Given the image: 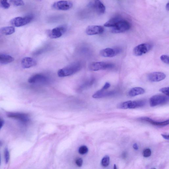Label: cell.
I'll use <instances>...</instances> for the list:
<instances>
[{
	"label": "cell",
	"mask_w": 169,
	"mask_h": 169,
	"mask_svg": "<svg viewBox=\"0 0 169 169\" xmlns=\"http://www.w3.org/2000/svg\"><path fill=\"white\" fill-rule=\"evenodd\" d=\"M169 89L168 87H165V88L160 89L159 91L165 94L166 96H169Z\"/></svg>",
	"instance_id": "cell-30"
},
{
	"label": "cell",
	"mask_w": 169,
	"mask_h": 169,
	"mask_svg": "<svg viewBox=\"0 0 169 169\" xmlns=\"http://www.w3.org/2000/svg\"><path fill=\"white\" fill-rule=\"evenodd\" d=\"M115 94L114 91H107L102 89L98 91L92 95V97L95 99L102 98L113 96Z\"/></svg>",
	"instance_id": "cell-16"
},
{
	"label": "cell",
	"mask_w": 169,
	"mask_h": 169,
	"mask_svg": "<svg viewBox=\"0 0 169 169\" xmlns=\"http://www.w3.org/2000/svg\"><path fill=\"white\" fill-rule=\"evenodd\" d=\"M121 19V18L119 17L113 18L105 23L104 26L106 27L112 28Z\"/></svg>",
	"instance_id": "cell-22"
},
{
	"label": "cell",
	"mask_w": 169,
	"mask_h": 169,
	"mask_svg": "<svg viewBox=\"0 0 169 169\" xmlns=\"http://www.w3.org/2000/svg\"><path fill=\"white\" fill-rule=\"evenodd\" d=\"M161 136L165 139L169 140V136L168 135H166L165 134H161Z\"/></svg>",
	"instance_id": "cell-34"
},
{
	"label": "cell",
	"mask_w": 169,
	"mask_h": 169,
	"mask_svg": "<svg viewBox=\"0 0 169 169\" xmlns=\"http://www.w3.org/2000/svg\"><path fill=\"white\" fill-rule=\"evenodd\" d=\"M151 151L150 149H145L143 152V155L144 157H149L151 155Z\"/></svg>",
	"instance_id": "cell-28"
},
{
	"label": "cell",
	"mask_w": 169,
	"mask_h": 169,
	"mask_svg": "<svg viewBox=\"0 0 169 169\" xmlns=\"http://www.w3.org/2000/svg\"><path fill=\"white\" fill-rule=\"evenodd\" d=\"M152 48V45L148 43L139 44L134 48L133 54L136 56H141L149 51Z\"/></svg>",
	"instance_id": "cell-8"
},
{
	"label": "cell",
	"mask_w": 169,
	"mask_h": 169,
	"mask_svg": "<svg viewBox=\"0 0 169 169\" xmlns=\"http://www.w3.org/2000/svg\"><path fill=\"white\" fill-rule=\"evenodd\" d=\"M141 121H147V122L152 124L153 125L156 126H163L168 125L169 124V120L162 121H156L149 117H143L140 118Z\"/></svg>",
	"instance_id": "cell-18"
},
{
	"label": "cell",
	"mask_w": 169,
	"mask_h": 169,
	"mask_svg": "<svg viewBox=\"0 0 169 169\" xmlns=\"http://www.w3.org/2000/svg\"><path fill=\"white\" fill-rule=\"evenodd\" d=\"M122 156L124 158H125L126 157V153L124 152Z\"/></svg>",
	"instance_id": "cell-37"
},
{
	"label": "cell",
	"mask_w": 169,
	"mask_h": 169,
	"mask_svg": "<svg viewBox=\"0 0 169 169\" xmlns=\"http://www.w3.org/2000/svg\"><path fill=\"white\" fill-rule=\"evenodd\" d=\"M67 31V26H60L55 28L48 32L49 38L52 39H56L61 37Z\"/></svg>",
	"instance_id": "cell-7"
},
{
	"label": "cell",
	"mask_w": 169,
	"mask_h": 169,
	"mask_svg": "<svg viewBox=\"0 0 169 169\" xmlns=\"http://www.w3.org/2000/svg\"><path fill=\"white\" fill-rule=\"evenodd\" d=\"M104 28L99 26H89L86 29V33L87 35L92 36L101 34L104 33Z\"/></svg>",
	"instance_id": "cell-14"
},
{
	"label": "cell",
	"mask_w": 169,
	"mask_h": 169,
	"mask_svg": "<svg viewBox=\"0 0 169 169\" xmlns=\"http://www.w3.org/2000/svg\"><path fill=\"white\" fill-rule=\"evenodd\" d=\"M4 121L3 119L0 118V129L2 128L4 126Z\"/></svg>",
	"instance_id": "cell-33"
},
{
	"label": "cell",
	"mask_w": 169,
	"mask_h": 169,
	"mask_svg": "<svg viewBox=\"0 0 169 169\" xmlns=\"http://www.w3.org/2000/svg\"><path fill=\"white\" fill-rule=\"evenodd\" d=\"M14 60V58L10 55L0 54V64L7 65L12 62Z\"/></svg>",
	"instance_id": "cell-19"
},
{
	"label": "cell",
	"mask_w": 169,
	"mask_h": 169,
	"mask_svg": "<svg viewBox=\"0 0 169 169\" xmlns=\"http://www.w3.org/2000/svg\"><path fill=\"white\" fill-rule=\"evenodd\" d=\"M78 151L79 154L81 155H85L88 152V149L86 146H81L79 148Z\"/></svg>",
	"instance_id": "cell-26"
},
{
	"label": "cell",
	"mask_w": 169,
	"mask_h": 169,
	"mask_svg": "<svg viewBox=\"0 0 169 169\" xmlns=\"http://www.w3.org/2000/svg\"><path fill=\"white\" fill-rule=\"evenodd\" d=\"M4 157L5 163L7 164L9 163L10 158V153L8 148H6L4 151Z\"/></svg>",
	"instance_id": "cell-25"
},
{
	"label": "cell",
	"mask_w": 169,
	"mask_h": 169,
	"mask_svg": "<svg viewBox=\"0 0 169 169\" xmlns=\"http://www.w3.org/2000/svg\"><path fill=\"white\" fill-rule=\"evenodd\" d=\"M82 67V65L80 62H74L59 70L58 75L61 77L72 75L80 71Z\"/></svg>",
	"instance_id": "cell-1"
},
{
	"label": "cell",
	"mask_w": 169,
	"mask_h": 169,
	"mask_svg": "<svg viewBox=\"0 0 169 169\" xmlns=\"http://www.w3.org/2000/svg\"><path fill=\"white\" fill-rule=\"evenodd\" d=\"M7 116L9 118L19 120L24 124H27L30 121V116L27 114L20 112H9Z\"/></svg>",
	"instance_id": "cell-9"
},
{
	"label": "cell",
	"mask_w": 169,
	"mask_h": 169,
	"mask_svg": "<svg viewBox=\"0 0 169 169\" xmlns=\"http://www.w3.org/2000/svg\"><path fill=\"white\" fill-rule=\"evenodd\" d=\"M121 51L120 49L118 48H107L101 50L100 54L104 57H113L119 54Z\"/></svg>",
	"instance_id": "cell-12"
},
{
	"label": "cell",
	"mask_w": 169,
	"mask_h": 169,
	"mask_svg": "<svg viewBox=\"0 0 169 169\" xmlns=\"http://www.w3.org/2000/svg\"><path fill=\"white\" fill-rule=\"evenodd\" d=\"M0 144H1V143H0Z\"/></svg>",
	"instance_id": "cell-41"
},
{
	"label": "cell",
	"mask_w": 169,
	"mask_h": 169,
	"mask_svg": "<svg viewBox=\"0 0 169 169\" xmlns=\"http://www.w3.org/2000/svg\"><path fill=\"white\" fill-rule=\"evenodd\" d=\"M0 4L1 6L5 9H8L10 7V4L8 2V0H0Z\"/></svg>",
	"instance_id": "cell-27"
},
{
	"label": "cell",
	"mask_w": 169,
	"mask_h": 169,
	"mask_svg": "<svg viewBox=\"0 0 169 169\" xmlns=\"http://www.w3.org/2000/svg\"><path fill=\"white\" fill-rule=\"evenodd\" d=\"M166 75L165 73L160 72H155L148 74L147 75V79L149 81L151 82H158L165 79Z\"/></svg>",
	"instance_id": "cell-15"
},
{
	"label": "cell",
	"mask_w": 169,
	"mask_h": 169,
	"mask_svg": "<svg viewBox=\"0 0 169 169\" xmlns=\"http://www.w3.org/2000/svg\"><path fill=\"white\" fill-rule=\"evenodd\" d=\"M110 157L109 156H105L102 158L101 161V165L104 167H107L110 163Z\"/></svg>",
	"instance_id": "cell-23"
},
{
	"label": "cell",
	"mask_w": 169,
	"mask_h": 169,
	"mask_svg": "<svg viewBox=\"0 0 169 169\" xmlns=\"http://www.w3.org/2000/svg\"><path fill=\"white\" fill-rule=\"evenodd\" d=\"M34 18L32 15H29L24 17H17L11 21V24L16 27H21L30 23Z\"/></svg>",
	"instance_id": "cell-4"
},
{
	"label": "cell",
	"mask_w": 169,
	"mask_h": 169,
	"mask_svg": "<svg viewBox=\"0 0 169 169\" xmlns=\"http://www.w3.org/2000/svg\"><path fill=\"white\" fill-rule=\"evenodd\" d=\"M113 168L115 169H117V166H116V165L115 164L114 165Z\"/></svg>",
	"instance_id": "cell-38"
},
{
	"label": "cell",
	"mask_w": 169,
	"mask_h": 169,
	"mask_svg": "<svg viewBox=\"0 0 169 169\" xmlns=\"http://www.w3.org/2000/svg\"><path fill=\"white\" fill-rule=\"evenodd\" d=\"M15 28L13 26H5L0 28V34L1 35H11L15 33Z\"/></svg>",
	"instance_id": "cell-21"
},
{
	"label": "cell",
	"mask_w": 169,
	"mask_h": 169,
	"mask_svg": "<svg viewBox=\"0 0 169 169\" xmlns=\"http://www.w3.org/2000/svg\"><path fill=\"white\" fill-rule=\"evenodd\" d=\"M110 87V84L108 82H106L105 84L103 86L102 89L104 90H107L108 88H109Z\"/></svg>",
	"instance_id": "cell-32"
},
{
	"label": "cell",
	"mask_w": 169,
	"mask_h": 169,
	"mask_svg": "<svg viewBox=\"0 0 169 169\" xmlns=\"http://www.w3.org/2000/svg\"><path fill=\"white\" fill-rule=\"evenodd\" d=\"M1 156H0V164H1Z\"/></svg>",
	"instance_id": "cell-39"
},
{
	"label": "cell",
	"mask_w": 169,
	"mask_h": 169,
	"mask_svg": "<svg viewBox=\"0 0 169 169\" xmlns=\"http://www.w3.org/2000/svg\"><path fill=\"white\" fill-rule=\"evenodd\" d=\"M48 81L47 77L42 74H37L31 77L28 79V82L31 84L44 83Z\"/></svg>",
	"instance_id": "cell-13"
},
{
	"label": "cell",
	"mask_w": 169,
	"mask_h": 169,
	"mask_svg": "<svg viewBox=\"0 0 169 169\" xmlns=\"http://www.w3.org/2000/svg\"><path fill=\"white\" fill-rule=\"evenodd\" d=\"M36 61L33 58L26 57L23 58L21 61V64L23 68H28L36 65Z\"/></svg>",
	"instance_id": "cell-17"
},
{
	"label": "cell",
	"mask_w": 169,
	"mask_h": 169,
	"mask_svg": "<svg viewBox=\"0 0 169 169\" xmlns=\"http://www.w3.org/2000/svg\"><path fill=\"white\" fill-rule=\"evenodd\" d=\"M39 1H41V0H39Z\"/></svg>",
	"instance_id": "cell-40"
},
{
	"label": "cell",
	"mask_w": 169,
	"mask_h": 169,
	"mask_svg": "<svg viewBox=\"0 0 169 169\" xmlns=\"http://www.w3.org/2000/svg\"><path fill=\"white\" fill-rule=\"evenodd\" d=\"M114 67L112 63L103 62H93L89 65V69L92 71L109 70Z\"/></svg>",
	"instance_id": "cell-2"
},
{
	"label": "cell",
	"mask_w": 169,
	"mask_h": 169,
	"mask_svg": "<svg viewBox=\"0 0 169 169\" xmlns=\"http://www.w3.org/2000/svg\"><path fill=\"white\" fill-rule=\"evenodd\" d=\"M169 100L168 96L161 94L156 95L150 98L149 100L150 105L152 107L163 105L167 103Z\"/></svg>",
	"instance_id": "cell-5"
},
{
	"label": "cell",
	"mask_w": 169,
	"mask_h": 169,
	"mask_svg": "<svg viewBox=\"0 0 169 169\" xmlns=\"http://www.w3.org/2000/svg\"><path fill=\"white\" fill-rule=\"evenodd\" d=\"M10 2L15 6H23L24 5V2L23 0H10Z\"/></svg>",
	"instance_id": "cell-24"
},
{
	"label": "cell",
	"mask_w": 169,
	"mask_h": 169,
	"mask_svg": "<svg viewBox=\"0 0 169 169\" xmlns=\"http://www.w3.org/2000/svg\"><path fill=\"white\" fill-rule=\"evenodd\" d=\"M169 4L168 3L167 4H166V10L168 11H169Z\"/></svg>",
	"instance_id": "cell-36"
},
{
	"label": "cell",
	"mask_w": 169,
	"mask_h": 169,
	"mask_svg": "<svg viewBox=\"0 0 169 169\" xmlns=\"http://www.w3.org/2000/svg\"><path fill=\"white\" fill-rule=\"evenodd\" d=\"M72 3L70 1H61L54 3L52 5L53 9L59 10H67L72 7Z\"/></svg>",
	"instance_id": "cell-11"
},
{
	"label": "cell",
	"mask_w": 169,
	"mask_h": 169,
	"mask_svg": "<svg viewBox=\"0 0 169 169\" xmlns=\"http://www.w3.org/2000/svg\"><path fill=\"white\" fill-rule=\"evenodd\" d=\"M75 163L76 165L79 166V167H81L83 165V160L80 158H78L75 161Z\"/></svg>",
	"instance_id": "cell-31"
},
{
	"label": "cell",
	"mask_w": 169,
	"mask_h": 169,
	"mask_svg": "<svg viewBox=\"0 0 169 169\" xmlns=\"http://www.w3.org/2000/svg\"><path fill=\"white\" fill-rule=\"evenodd\" d=\"M146 102L144 100H139L136 101H128L121 103L119 107L122 109H134L141 107L144 106Z\"/></svg>",
	"instance_id": "cell-6"
},
{
	"label": "cell",
	"mask_w": 169,
	"mask_h": 169,
	"mask_svg": "<svg viewBox=\"0 0 169 169\" xmlns=\"http://www.w3.org/2000/svg\"><path fill=\"white\" fill-rule=\"evenodd\" d=\"M88 6L99 15L104 14L105 11V7L100 0H94L89 3Z\"/></svg>",
	"instance_id": "cell-10"
},
{
	"label": "cell",
	"mask_w": 169,
	"mask_h": 169,
	"mask_svg": "<svg viewBox=\"0 0 169 169\" xmlns=\"http://www.w3.org/2000/svg\"><path fill=\"white\" fill-rule=\"evenodd\" d=\"M160 59L163 62L166 64L168 65L169 64V59L168 55H162L160 56Z\"/></svg>",
	"instance_id": "cell-29"
},
{
	"label": "cell",
	"mask_w": 169,
	"mask_h": 169,
	"mask_svg": "<svg viewBox=\"0 0 169 169\" xmlns=\"http://www.w3.org/2000/svg\"><path fill=\"white\" fill-rule=\"evenodd\" d=\"M133 149L135 150H138L139 148V147L138 145L136 143H134L133 145Z\"/></svg>",
	"instance_id": "cell-35"
},
{
	"label": "cell",
	"mask_w": 169,
	"mask_h": 169,
	"mask_svg": "<svg viewBox=\"0 0 169 169\" xmlns=\"http://www.w3.org/2000/svg\"><path fill=\"white\" fill-rule=\"evenodd\" d=\"M144 89L141 87H135L131 89L129 92V95L131 97H134L145 93Z\"/></svg>",
	"instance_id": "cell-20"
},
{
	"label": "cell",
	"mask_w": 169,
	"mask_h": 169,
	"mask_svg": "<svg viewBox=\"0 0 169 169\" xmlns=\"http://www.w3.org/2000/svg\"><path fill=\"white\" fill-rule=\"evenodd\" d=\"M130 28L131 25L128 21L121 19L112 28L111 32L113 33H123L128 31Z\"/></svg>",
	"instance_id": "cell-3"
}]
</instances>
